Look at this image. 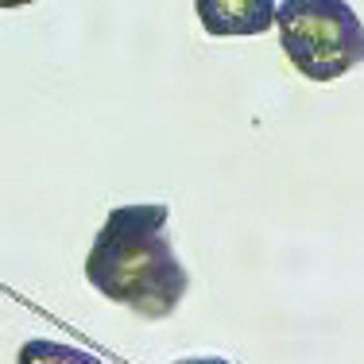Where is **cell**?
Masks as SVG:
<instances>
[{
	"mask_svg": "<svg viewBox=\"0 0 364 364\" xmlns=\"http://www.w3.org/2000/svg\"><path fill=\"white\" fill-rule=\"evenodd\" d=\"M171 210L163 202L117 205L85 252V279L97 294L128 306L144 322H163L182 306L190 275L167 237Z\"/></svg>",
	"mask_w": 364,
	"mask_h": 364,
	"instance_id": "obj_1",
	"label": "cell"
},
{
	"mask_svg": "<svg viewBox=\"0 0 364 364\" xmlns=\"http://www.w3.org/2000/svg\"><path fill=\"white\" fill-rule=\"evenodd\" d=\"M272 28L287 63L310 82H337L364 63V20L349 0H283Z\"/></svg>",
	"mask_w": 364,
	"mask_h": 364,
	"instance_id": "obj_2",
	"label": "cell"
},
{
	"mask_svg": "<svg viewBox=\"0 0 364 364\" xmlns=\"http://www.w3.org/2000/svg\"><path fill=\"white\" fill-rule=\"evenodd\" d=\"M275 4L279 0H194V12L205 36L245 39V36H264L272 28Z\"/></svg>",
	"mask_w": 364,
	"mask_h": 364,
	"instance_id": "obj_3",
	"label": "cell"
},
{
	"mask_svg": "<svg viewBox=\"0 0 364 364\" xmlns=\"http://www.w3.org/2000/svg\"><path fill=\"white\" fill-rule=\"evenodd\" d=\"M16 364H101L90 349H77L66 341H50V337H31L20 345Z\"/></svg>",
	"mask_w": 364,
	"mask_h": 364,
	"instance_id": "obj_4",
	"label": "cell"
},
{
	"mask_svg": "<svg viewBox=\"0 0 364 364\" xmlns=\"http://www.w3.org/2000/svg\"><path fill=\"white\" fill-rule=\"evenodd\" d=\"M175 364H232V360H225V357H182Z\"/></svg>",
	"mask_w": 364,
	"mask_h": 364,
	"instance_id": "obj_5",
	"label": "cell"
},
{
	"mask_svg": "<svg viewBox=\"0 0 364 364\" xmlns=\"http://www.w3.org/2000/svg\"><path fill=\"white\" fill-rule=\"evenodd\" d=\"M28 4H36V0H0V8H28Z\"/></svg>",
	"mask_w": 364,
	"mask_h": 364,
	"instance_id": "obj_6",
	"label": "cell"
}]
</instances>
